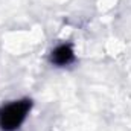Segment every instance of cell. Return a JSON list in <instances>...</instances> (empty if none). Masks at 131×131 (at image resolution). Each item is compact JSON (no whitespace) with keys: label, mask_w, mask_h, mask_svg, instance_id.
<instances>
[{"label":"cell","mask_w":131,"mask_h":131,"mask_svg":"<svg viewBox=\"0 0 131 131\" xmlns=\"http://www.w3.org/2000/svg\"><path fill=\"white\" fill-rule=\"evenodd\" d=\"M29 110H31L29 101H18L5 107L0 111V127L5 131H12L18 128Z\"/></svg>","instance_id":"6da1fadb"},{"label":"cell","mask_w":131,"mask_h":131,"mask_svg":"<svg viewBox=\"0 0 131 131\" xmlns=\"http://www.w3.org/2000/svg\"><path fill=\"white\" fill-rule=\"evenodd\" d=\"M72 60H73V50L67 44H63V46L57 47L53 50V53H52V61L55 64L64 66V64H69Z\"/></svg>","instance_id":"7a4b0ae2"}]
</instances>
